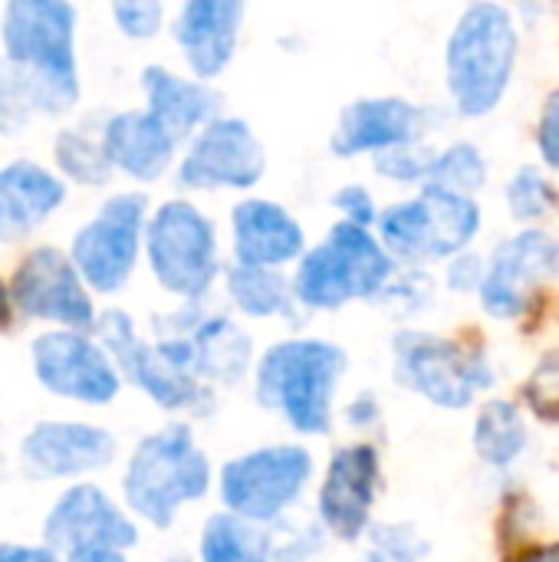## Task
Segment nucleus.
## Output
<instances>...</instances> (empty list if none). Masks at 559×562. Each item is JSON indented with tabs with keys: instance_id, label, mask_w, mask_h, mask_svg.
I'll return each instance as SVG.
<instances>
[{
	"instance_id": "1",
	"label": "nucleus",
	"mask_w": 559,
	"mask_h": 562,
	"mask_svg": "<svg viewBox=\"0 0 559 562\" xmlns=\"http://www.w3.org/2000/svg\"><path fill=\"white\" fill-rule=\"evenodd\" d=\"M349 359L326 339H287L270 346L254 369L260 408L277 412L300 435H329L333 398Z\"/></svg>"
},
{
	"instance_id": "2",
	"label": "nucleus",
	"mask_w": 559,
	"mask_h": 562,
	"mask_svg": "<svg viewBox=\"0 0 559 562\" xmlns=\"http://www.w3.org/2000/svg\"><path fill=\"white\" fill-rule=\"evenodd\" d=\"M208 491L211 464L188 425H168L142 438L122 474L128 510L155 530H168L178 510L198 504Z\"/></svg>"
},
{
	"instance_id": "3",
	"label": "nucleus",
	"mask_w": 559,
	"mask_h": 562,
	"mask_svg": "<svg viewBox=\"0 0 559 562\" xmlns=\"http://www.w3.org/2000/svg\"><path fill=\"white\" fill-rule=\"evenodd\" d=\"M72 23L66 0H10L3 10L7 63L36 82L46 112H66L79 95Z\"/></svg>"
},
{
	"instance_id": "4",
	"label": "nucleus",
	"mask_w": 559,
	"mask_h": 562,
	"mask_svg": "<svg viewBox=\"0 0 559 562\" xmlns=\"http://www.w3.org/2000/svg\"><path fill=\"white\" fill-rule=\"evenodd\" d=\"M517 59V30L504 7L474 3L458 20L448 43V86L465 115L491 112Z\"/></svg>"
},
{
	"instance_id": "5",
	"label": "nucleus",
	"mask_w": 559,
	"mask_h": 562,
	"mask_svg": "<svg viewBox=\"0 0 559 562\" xmlns=\"http://www.w3.org/2000/svg\"><path fill=\"white\" fill-rule=\"evenodd\" d=\"M392 277V260L379 240L359 224H336L313 247L290 283L293 300L306 310H339L353 300L376 296Z\"/></svg>"
},
{
	"instance_id": "6",
	"label": "nucleus",
	"mask_w": 559,
	"mask_h": 562,
	"mask_svg": "<svg viewBox=\"0 0 559 562\" xmlns=\"http://www.w3.org/2000/svg\"><path fill=\"white\" fill-rule=\"evenodd\" d=\"M313 477V458L300 445H270L247 451L221 468L224 514L254 527H273L300 504Z\"/></svg>"
},
{
	"instance_id": "7",
	"label": "nucleus",
	"mask_w": 559,
	"mask_h": 562,
	"mask_svg": "<svg viewBox=\"0 0 559 562\" xmlns=\"http://www.w3.org/2000/svg\"><path fill=\"white\" fill-rule=\"evenodd\" d=\"M148 267L161 290L201 303L217 277V237L211 221L188 201H168L145 227Z\"/></svg>"
},
{
	"instance_id": "8",
	"label": "nucleus",
	"mask_w": 559,
	"mask_h": 562,
	"mask_svg": "<svg viewBox=\"0 0 559 562\" xmlns=\"http://www.w3.org/2000/svg\"><path fill=\"white\" fill-rule=\"evenodd\" d=\"M96 342L109 352L119 375L138 385L158 408L188 412L194 418H208L214 412V389L178 372L148 339L135 333V323L122 310H109L96 316Z\"/></svg>"
},
{
	"instance_id": "9",
	"label": "nucleus",
	"mask_w": 559,
	"mask_h": 562,
	"mask_svg": "<svg viewBox=\"0 0 559 562\" xmlns=\"http://www.w3.org/2000/svg\"><path fill=\"white\" fill-rule=\"evenodd\" d=\"M198 303H185L158 326L152 346L185 375L204 385H234L250 366V336L227 316H201Z\"/></svg>"
},
{
	"instance_id": "10",
	"label": "nucleus",
	"mask_w": 559,
	"mask_h": 562,
	"mask_svg": "<svg viewBox=\"0 0 559 562\" xmlns=\"http://www.w3.org/2000/svg\"><path fill=\"white\" fill-rule=\"evenodd\" d=\"M145 231V198L115 194L102 211L76 231L69 260L86 286L96 293H119L138 260V244Z\"/></svg>"
},
{
	"instance_id": "11",
	"label": "nucleus",
	"mask_w": 559,
	"mask_h": 562,
	"mask_svg": "<svg viewBox=\"0 0 559 562\" xmlns=\"http://www.w3.org/2000/svg\"><path fill=\"white\" fill-rule=\"evenodd\" d=\"M36 382L56 395L89 408L112 405L122 392V375L109 352L86 333L53 329L33 339L30 346Z\"/></svg>"
},
{
	"instance_id": "12",
	"label": "nucleus",
	"mask_w": 559,
	"mask_h": 562,
	"mask_svg": "<svg viewBox=\"0 0 559 562\" xmlns=\"http://www.w3.org/2000/svg\"><path fill=\"white\" fill-rule=\"evenodd\" d=\"M10 303L30 319L59 323L76 333H92L96 326V306L82 277L72 260L53 247H36L20 260L10 283Z\"/></svg>"
},
{
	"instance_id": "13",
	"label": "nucleus",
	"mask_w": 559,
	"mask_h": 562,
	"mask_svg": "<svg viewBox=\"0 0 559 562\" xmlns=\"http://www.w3.org/2000/svg\"><path fill=\"white\" fill-rule=\"evenodd\" d=\"M43 547L56 557L79 547H112L128 553L138 547V527L102 487L72 484L43 520Z\"/></svg>"
},
{
	"instance_id": "14",
	"label": "nucleus",
	"mask_w": 559,
	"mask_h": 562,
	"mask_svg": "<svg viewBox=\"0 0 559 562\" xmlns=\"http://www.w3.org/2000/svg\"><path fill=\"white\" fill-rule=\"evenodd\" d=\"M115 438L86 422H40L20 441V468L30 481H66L109 468Z\"/></svg>"
},
{
	"instance_id": "15",
	"label": "nucleus",
	"mask_w": 559,
	"mask_h": 562,
	"mask_svg": "<svg viewBox=\"0 0 559 562\" xmlns=\"http://www.w3.org/2000/svg\"><path fill=\"white\" fill-rule=\"evenodd\" d=\"M395 375L441 408H465L474 389L488 382L484 369L468 362L455 342L425 333H402L395 339Z\"/></svg>"
},
{
	"instance_id": "16",
	"label": "nucleus",
	"mask_w": 559,
	"mask_h": 562,
	"mask_svg": "<svg viewBox=\"0 0 559 562\" xmlns=\"http://www.w3.org/2000/svg\"><path fill=\"white\" fill-rule=\"evenodd\" d=\"M264 148L241 119H217L191 145L178 181L185 188H250L264 175Z\"/></svg>"
},
{
	"instance_id": "17",
	"label": "nucleus",
	"mask_w": 559,
	"mask_h": 562,
	"mask_svg": "<svg viewBox=\"0 0 559 562\" xmlns=\"http://www.w3.org/2000/svg\"><path fill=\"white\" fill-rule=\"evenodd\" d=\"M379 487V454L369 445H349L339 448L326 468L323 487H320V520L336 540H359L369 527V514L376 504Z\"/></svg>"
},
{
	"instance_id": "18",
	"label": "nucleus",
	"mask_w": 559,
	"mask_h": 562,
	"mask_svg": "<svg viewBox=\"0 0 559 562\" xmlns=\"http://www.w3.org/2000/svg\"><path fill=\"white\" fill-rule=\"evenodd\" d=\"M559 273V244L540 231H527L504 244L484 280V306L494 316H517L527 293Z\"/></svg>"
},
{
	"instance_id": "19",
	"label": "nucleus",
	"mask_w": 559,
	"mask_h": 562,
	"mask_svg": "<svg viewBox=\"0 0 559 562\" xmlns=\"http://www.w3.org/2000/svg\"><path fill=\"white\" fill-rule=\"evenodd\" d=\"M234 257L247 267H283L306 247V234L293 214L273 201H244L231 214Z\"/></svg>"
},
{
	"instance_id": "20",
	"label": "nucleus",
	"mask_w": 559,
	"mask_h": 562,
	"mask_svg": "<svg viewBox=\"0 0 559 562\" xmlns=\"http://www.w3.org/2000/svg\"><path fill=\"white\" fill-rule=\"evenodd\" d=\"M244 20V0H185L178 16V43L191 69L208 79L217 76L234 56Z\"/></svg>"
},
{
	"instance_id": "21",
	"label": "nucleus",
	"mask_w": 559,
	"mask_h": 562,
	"mask_svg": "<svg viewBox=\"0 0 559 562\" xmlns=\"http://www.w3.org/2000/svg\"><path fill=\"white\" fill-rule=\"evenodd\" d=\"M422 128V109H415L405 99H362L353 102L339 115V128L333 135L336 155L349 158L359 151L376 148H399L412 145Z\"/></svg>"
},
{
	"instance_id": "22",
	"label": "nucleus",
	"mask_w": 559,
	"mask_h": 562,
	"mask_svg": "<svg viewBox=\"0 0 559 562\" xmlns=\"http://www.w3.org/2000/svg\"><path fill=\"white\" fill-rule=\"evenodd\" d=\"M66 198L63 181L46 168L16 161L0 168V240L16 244L36 231Z\"/></svg>"
},
{
	"instance_id": "23",
	"label": "nucleus",
	"mask_w": 559,
	"mask_h": 562,
	"mask_svg": "<svg viewBox=\"0 0 559 562\" xmlns=\"http://www.w3.org/2000/svg\"><path fill=\"white\" fill-rule=\"evenodd\" d=\"M102 151L109 165L122 168L128 178L155 181L171 165L175 142L148 112H119L105 122Z\"/></svg>"
},
{
	"instance_id": "24",
	"label": "nucleus",
	"mask_w": 559,
	"mask_h": 562,
	"mask_svg": "<svg viewBox=\"0 0 559 562\" xmlns=\"http://www.w3.org/2000/svg\"><path fill=\"white\" fill-rule=\"evenodd\" d=\"M145 92H148V115L168 132V138L178 145L201 125L204 119L214 115L217 95L194 79H181L168 69H145Z\"/></svg>"
},
{
	"instance_id": "25",
	"label": "nucleus",
	"mask_w": 559,
	"mask_h": 562,
	"mask_svg": "<svg viewBox=\"0 0 559 562\" xmlns=\"http://www.w3.org/2000/svg\"><path fill=\"white\" fill-rule=\"evenodd\" d=\"M418 201L425 227V257H448L478 234L481 214L468 194L428 188Z\"/></svg>"
},
{
	"instance_id": "26",
	"label": "nucleus",
	"mask_w": 559,
	"mask_h": 562,
	"mask_svg": "<svg viewBox=\"0 0 559 562\" xmlns=\"http://www.w3.org/2000/svg\"><path fill=\"white\" fill-rule=\"evenodd\" d=\"M227 296L231 303L250 316V319H273V316H290L297 300L283 273L270 267H247L234 263L227 270Z\"/></svg>"
},
{
	"instance_id": "27",
	"label": "nucleus",
	"mask_w": 559,
	"mask_h": 562,
	"mask_svg": "<svg viewBox=\"0 0 559 562\" xmlns=\"http://www.w3.org/2000/svg\"><path fill=\"white\" fill-rule=\"evenodd\" d=\"M201 562H270V537L231 514H214L201 533Z\"/></svg>"
},
{
	"instance_id": "28",
	"label": "nucleus",
	"mask_w": 559,
	"mask_h": 562,
	"mask_svg": "<svg viewBox=\"0 0 559 562\" xmlns=\"http://www.w3.org/2000/svg\"><path fill=\"white\" fill-rule=\"evenodd\" d=\"M474 441H478V451H481L484 461H491V464H511L521 454L524 441H527L524 422H521L517 408L507 405V402H491L481 412Z\"/></svg>"
},
{
	"instance_id": "29",
	"label": "nucleus",
	"mask_w": 559,
	"mask_h": 562,
	"mask_svg": "<svg viewBox=\"0 0 559 562\" xmlns=\"http://www.w3.org/2000/svg\"><path fill=\"white\" fill-rule=\"evenodd\" d=\"M56 161L59 168L79 181V184H105L109 181V158L102 151V142H92L79 132H63L56 142Z\"/></svg>"
},
{
	"instance_id": "30",
	"label": "nucleus",
	"mask_w": 559,
	"mask_h": 562,
	"mask_svg": "<svg viewBox=\"0 0 559 562\" xmlns=\"http://www.w3.org/2000/svg\"><path fill=\"white\" fill-rule=\"evenodd\" d=\"M428 178H432L428 188L468 194V191H474V188L484 184V158L478 155L474 145H465V142L461 145H451L445 155L435 158Z\"/></svg>"
},
{
	"instance_id": "31",
	"label": "nucleus",
	"mask_w": 559,
	"mask_h": 562,
	"mask_svg": "<svg viewBox=\"0 0 559 562\" xmlns=\"http://www.w3.org/2000/svg\"><path fill=\"white\" fill-rule=\"evenodd\" d=\"M33 109L46 112L36 82L30 76H23L16 66H10L7 59H0V132L20 128Z\"/></svg>"
},
{
	"instance_id": "32",
	"label": "nucleus",
	"mask_w": 559,
	"mask_h": 562,
	"mask_svg": "<svg viewBox=\"0 0 559 562\" xmlns=\"http://www.w3.org/2000/svg\"><path fill=\"white\" fill-rule=\"evenodd\" d=\"M507 201H511L514 217H521V221H534V217L547 214V211L557 204V194H554V188L544 181V175H540V171L524 168V171L511 181Z\"/></svg>"
},
{
	"instance_id": "33",
	"label": "nucleus",
	"mask_w": 559,
	"mask_h": 562,
	"mask_svg": "<svg viewBox=\"0 0 559 562\" xmlns=\"http://www.w3.org/2000/svg\"><path fill=\"white\" fill-rule=\"evenodd\" d=\"M428 553V543L412 527H376L372 530V560L418 562Z\"/></svg>"
},
{
	"instance_id": "34",
	"label": "nucleus",
	"mask_w": 559,
	"mask_h": 562,
	"mask_svg": "<svg viewBox=\"0 0 559 562\" xmlns=\"http://www.w3.org/2000/svg\"><path fill=\"white\" fill-rule=\"evenodd\" d=\"M112 13L119 30L138 40L161 26V0H112Z\"/></svg>"
},
{
	"instance_id": "35",
	"label": "nucleus",
	"mask_w": 559,
	"mask_h": 562,
	"mask_svg": "<svg viewBox=\"0 0 559 562\" xmlns=\"http://www.w3.org/2000/svg\"><path fill=\"white\" fill-rule=\"evenodd\" d=\"M435 158H438V155H432V151L399 145V148H389V151L379 158V171L389 175V178H395V181H418V178H428Z\"/></svg>"
},
{
	"instance_id": "36",
	"label": "nucleus",
	"mask_w": 559,
	"mask_h": 562,
	"mask_svg": "<svg viewBox=\"0 0 559 562\" xmlns=\"http://www.w3.org/2000/svg\"><path fill=\"white\" fill-rule=\"evenodd\" d=\"M527 395H530V402H534V408H537L540 415L559 418V352L557 356H550V359L537 369V375H534Z\"/></svg>"
},
{
	"instance_id": "37",
	"label": "nucleus",
	"mask_w": 559,
	"mask_h": 562,
	"mask_svg": "<svg viewBox=\"0 0 559 562\" xmlns=\"http://www.w3.org/2000/svg\"><path fill=\"white\" fill-rule=\"evenodd\" d=\"M336 207L346 214L349 224L366 227V224L376 221V204H372V198H369L366 188H343V191L336 194Z\"/></svg>"
},
{
	"instance_id": "38",
	"label": "nucleus",
	"mask_w": 559,
	"mask_h": 562,
	"mask_svg": "<svg viewBox=\"0 0 559 562\" xmlns=\"http://www.w3.org/2000/svg\"><path fill=\"white\" fill-rule=\"evenodd\" d=\"M540 148L547 155V161L559 168V92L550 95L544 119H540Z\"/></svg>"
},
{
	"instance_id": "39",
	"label": "nucleus",
	"mask_w": 559,
	"mask_h": 562,
	"mask_svg": "<svg viewBox=\"0 0 559 562\" xmlns=\"http://www.w3.org/2000/svg\"><path fill=\"white\" fill-rule=\"evenodd\" d=\"M0 562H63L46 547H20V543H0Z\"/></svg>"
},
{
	"instance_id": "40",
	"label": "nucleus",
	"mask_w": 559,
	"mask_h": 562,
	"mask_svg": "<svg viewBox=\"0 0 559 562\" xmlns=\"http://www.w3.org/2000/svg\"><path fill=\"white\" fill-rule=\"evenodd\" d=\"M63 562H128L122 550H112V547H79V550H69L59 557Z\"/></svg>"
},
{
	"instance_id": "41",
	"label": "nucleus",
	"mask_w": 559,
	"mask_h": 562,
	"mask_svg": "<svg viewBox=\"0 0 559 562\" xmlns=\"http://www.w3.org/2000/svg\"><path fill=\"white\" fill-rule=\"evenodd\" d=\"M478 270H481L478 257L458 260V263L451 267V286H455V290H471V286L478 283Z\"/></svg>"
},
{
	"instance_id": "42",
	"label": "nucleus",
	"mask_w": 559,
	"mask_h": 562,
	"mask_svg": "<svg viewBox=\"0 0 559 562\" xmlns=\"http://www.w3.org/2000/svg\"><path fill=\"white\" fill-rule=\"evenodd\" d=\"M346 418H349L353 425H366V422H372V418H376V402H372V398H359V402H353V408L346 412Z\"/></svg>"
},
{
	"instance_id": "43",
	"label": "nucleus",
	"mask_w": 559,
	"mask_h": 562,
	"mask_svg": "<svg viewBox=\"0 0 559 562\" xmlns=\"http://www.w3.org/2000/svg\"><path fill=\"white\" fill-rule=\"evenodd\" d=\"M10 323H13V303H10V290H7V283L0 280V333H3V329H10Z\"/></svg>"
},
{
	"instance_id": "44",
	"label": "nucleus",
	"mask_w": 559,
	"mask_h": 562,
	"mask_svg": "<svg viewBox=\"0 0 559 562\" xmlns=\"http://www.w3.org/2000/svg\"><path fill=\"white\" fill-rule=\"evenodd\" d=\"M521 562H559V547H550V550H537V553H530L527 560Z\"/></svg>"
},
{
	"instance_id": "45",
	"label": "nucleus",
	"mask_w": 559,
	"mask_h": 562,
	"mask_svg": "<svg viewBox=\"0 0 559 562\" xmlns=\"http://www.w3.org/2000/svg\"><path fill=\"white\" fill-rule=\"evenodd\" d=\"M165 562H191L188 557H171V560H165Z\"/></svg>"
}]
</instances>
